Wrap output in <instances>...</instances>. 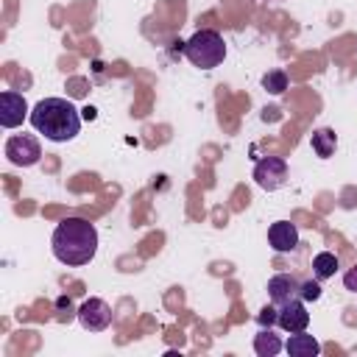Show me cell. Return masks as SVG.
<instances>
[{
	"label": "cell",
	"mask_w": 357,
	"mask_h": 357,
	"mask_svg": "<svg viewBox=\"0 0 357 357\" xmlns=\"http://www.w3.org/2000/svg\"><path fill=\"white\" fill-rule=\"evenodd\" d=\"M50 248L61 265H70V268L89 265L98 254V229L84 218H64L53 229Z\"/></svg>",
	"instance_id": "6da1fadb"
},
{
	"label": "cell",
	"mask_w": 357,
	"mask_h": 357,
	"mask_svg": "<svg viewBox=\"0 0 357 357\" xmlns=\"http://www.w3.org/2000/svg\"><path fill=\"white\" fill-rule=\"evenodd\" d=\"M81 112L67 98H42L31 109V126L36 134H42L50 142H70L81 131Z\"/></svg>",
	"instance_id": "7a4b0ae2"
},
{
	"label": "cell",
	"mask_w": 357,
	"mask_h": 357,
	"mask_svg": "<svg viewBox=\"0 0 357 357\" xmlns=\"http://www.w3.org/2000/svg\"><path fill=\"white\" fill-rule=\"evenodd\" d=\"M184 56H187V61H190L192 67H198V70H215V67H220L223 59H226V42H223V36H220L218 31L201 28V31H195V33L184 42Z\"/></svg>",
	"instance_id": "3957f363"
},
{
	"label": "cell",
	"mask_w": 357,
	"mask_h": 357,
	"mask_svg": "<svg viewBox=\"0 0 357 357\" xmlns=\"http://www.w3.org/2000/svg\"><path fill=\"white\" fill-rule=\"evenodd\" d=\"M6 159L17 167H33L42 159V145L33 134H14L6 139Z\"/></svg>",
	"instance_id": "277c9868"
},
{
	"label": "cell",
	"mask_w": 357,
	"mask_h": 357,
	"mask_svg": "<svg viewBox=\"0 0 357 357\" xmlns=\"http://www.w3.org/2000/svg\"><path fill=\"white\" fill-rule=\"evenodd\" d=\"M254 181L265 190V192H276L287 184V162L282 156H265L254 165Z\"/></svg>",
	"instance_id": "5b68a950"
},
{
	"label": "cell",
	"mask_w": 357,
	"mask_h": 357,
	"mask_svg": "<svg viewBox=\"0 0 357 357\" xmlns=\"http://www.w3.org/2000/svg\"><path fill=\"white\" fill-rule=\"evenodd\" d=\"M75 315H78V324L86 332H103L112 324V307L103 298H98V296L81 301V307L75 310Z\"/></svg>",
	"instance_id": "8992f818"
},
{
	"label": "cell",
	"mask_w": 357,
	"mask_h": 357,
	"mask_svg": "<svg viewBox=\"0 0 357 357\" xmlns=\"http://www.w3.org/2000/svg\"><path fill=\"white\" fill-rule=\"evenodd\" d=\"M25 117H31L25 98L14 89L0 92V126L3 128H17V126H22Z\"/></svg>",
	"instance_id": "52a82bcc"
},
{
	"label": "cell",
	"mask_w": 357,
	"mask_h": 357,
	"mask_svg": "<svg viewBox=\"0 0 357 357\" xmlns=\"http://www.w3.org/2000/svg\"><path fill=\"white\" fill-rule=\"evenodd\" d=\"M276 324H279L284 332H290V335H293V332H304V329L310 326V312H307L304 301H301V298H290L287 304H282Z\"/></svg>",
	"instance_id": "ba28073f"
},
{
	"label": "cell",
	"mask_w": 357,
	"mask_h": 357,
	"mask_svg": "<svg viewBox=\"0 0 357 357\" xmlns=\"http://www.w3.org/2000/svg\"><path fill=\"white\" fill-rule=\"evenodd\" d=\"M268 243H271V248H273L276 254L293 251V248L298 245V229H296V223H290V220H276V223H271V229H268Z\"/></svg>",
	"instance_id": "9c48e42d"
},
{
	"label": "cell",
	"mask_w": 357,
	"mask_h": 357,
	"mask_svg": "<svg viewBox=\"0 0 357 357\" xmlns=\"http://www.w3.org/2000/svg\"><path fill=\"white\" fill-rule=\"evenodd\" d=\"M298 287H301V282H298L296 276H290V273H276V276L268 279V298H271L276 307H282V304H287L290 298H298Z\"/></svg>",
	"instance_id": "30bf717a"
},
{
	"label": "cell",
	"mask_w": 357,
	"mask_h": 357,
	"mask_svg": "<svg viewBox=\"0 0 357 357\" xmlns=\"http://www.w3.org/2000/svg\"><path fill=\"white\" fill-rule=\"evenodd\" d=\"M284 351L290 357H315V354H321V343L312 335H307V329H304V332H293L287 337Z\"/></svg>",
	"instance_id": "8fae6325"
},
{
	"label": "cell",
	"mask_w": 357,
	"mask_h": 357,
	"mask_svg": "<svg viewBox=\"0 0 357 357\" xmlns=\"http://www.w3.org/2000/svg\"><path fill=\"white\" fill-rule=\"evenodd\" d=\"M310 145H312L315 156L329 159V156L335 153V148H337V134H335L332 128H315L312 137H310Z\"/></svg>",
	"instance_id": "7c38bea8"
},
{
	"label": "cell",
	"mask_w": 357,
	"mask_h": 357,
	"mask_svg": "<svg viewBox=\"0 0 357 357\" xmlns=\"http://www.w3.org/2000/svg\"><path fill=\"white\" fill-rule=\"evenodd\" d=\"M282 349H284V343L279 340V335L271 332V326H262V329L254 335V351H257L259 357H273V354H279Z\"/></svg>",
	"instance_id": "4fadbf2b"
},
{
	"label": "cell",
	"mask_w": 357,
	"mask_h": 357,
	"mask_svg": "<svg viewBox=\"0 0 357 357\" xmlns=\"http://www.w3.org/2000/svg\"><path fill=\"white\" fill-rule=\"evenodd\" d=\"M337 257L332 254V251H321V254H315L312 257V276L318 279V282H324V279H332L335 273H337Z\"/></svg>",
	"instance_id": "5bb4252c"
},
{
	"label": "cell",
	"mask_w": 357,
	"mask_h": 357,
	"mask_svg": "<svg viewBox=\"0 0 357 357\" xmlns=\"http://www.w3.org/2000/svg\"><path fill=\"white\" fill-rule=\"evenodd\" d=\"M287 73L284 70H268L265 75H262V89L265 92H271V95H284V89H287Z\"/></svg>",
	"instance_id": "9a60e30c"
},
{
	"label": "cell",
	"mask_w": 357,
	"mask_h": 357,
	"mask_svg": "<svg viewBox=\"0 0 357 357\" xmlns=\"http://www.w3.org/2000/svg\"><path fill=\"white\" fill-rule=\"evenodd\" d=\"M298 298H301V301H318V298H321V282H318V279H307V282H301V287H298Z\"/></svg>",
	"instance_id": "2e32d148"
},
{
	"label": "cell",
	"mask_w": 357,
	"mask_h": 357,
	"mask_svg": "<svg viewBox=\"0 0 357 357\" xmlns=\"http://www.w3.org/2000/svg\"><path fill=\"white\" fill-rule=\"evenodd\" d=\"M276 318H279V310H276V304H273V307H262V310L257 312V321H259V326H273V324H276Z\"/></svg>",
	"instance_id": "e0dca14e"
},
{
	"label": "cell",
	"mask_w": 357,
	"mask_h": 357,
	"mask_svg": "<svg viewBox=\"0 0 357 357\" xmlns=\"http://www.w3.org/2000/svg\"><path fill=\"white\" fill-rule=\"evenodd\" d=\"M343 287H346L349 293H357V265L343 273Z\"/></svg>",
	"instance_id": "ac0fdd59"
},
{
	"label": "cell",
	"mask_w": 357,
	"mask_h": 357,
	"mask_svg": "<svg viewBox=\"0 0 357 357\" xmlns=\"http://www.w3.org/2000/svg\"><path fill=\"white\" fill-rule=\"evenodd\" d=\"M84 117H86V120H92V117H95V109H92V106H89V109H84Z\"/></svg>",
	"instance_id": "d6986e66"
},
{
	"label": "cell",
	"mask_w": 357,
	"mask_h": 357,
	"mask_svg": "<svg viewBox=\"0 0 357 357\" xmlns=\"http://www.w3.org/2000/svg\"><path fill=\"white\" fill-rule=\"evenodd\" d=\"M262 3H282V0H262Z\"/></svg>",
	"instance_id": "ffe728a7"
}]
</instances>
